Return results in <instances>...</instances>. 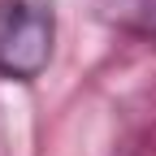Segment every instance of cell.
Listing matches in <instances>:
<instances>
[{"mask_svg":"<svg viewBox=\"0 0 156 156\" xmlns=\"http://www.w3.org/2000/svg\"><path fill=\"white\" fill-rule=\"evenodd\" d=\"M56 13L52 0H0V78L35 83L52 61Z\"/></svg>","mask_w":156,"mask_h":156,"instance_id":"6da1fadb","label":"cell"},{"mask_svg":"<svg viewBox=\"0 0 156 156\" xmlns=\"http://www.w3.org/2000/svg\"><path fill=\"white\" fill-rule=\"evenodd\" d=\"M95 13L122 35L156 39V0H95Z\"/></svg>","mask_w":156,"mask_h":156,"instance_id":"7a4b0ae2","label":"cell"}]
</instances>
